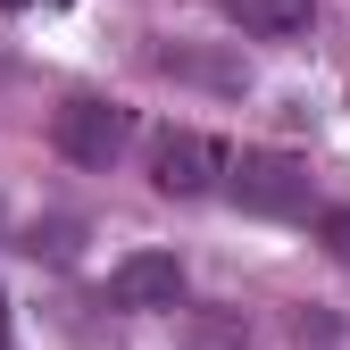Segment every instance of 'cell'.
Returning <instances> with one entry per match:
<instances>
[{
  "label": "cell",
  "mask_w": 350,
  "mask_h": 350,
  "mask_svg": "<svg viewBox=\"0 0 350 350\" xmlns=\"http://www.w3.org/2000/svg\"><path fill=\"white\" fill-rule=\"evenodd\" d=\"M17 250L42 258V267H75V258H83V217H33Z\"/></svg>",
  "instance_id": "cell-7"
},
{
  "label": "cell",
  "mask_w": 350,
  "mask_h": 350,
  "mask_svg": "<svg viewBox=\"0 0 350 350\" xmlns=\"http://www.w3.org/2000/svg\"><path fill=\"white\" fill-rule=\"evenodd\" d=\"M109 300H117V309H175V300H184V267H175V250H134V258H117Z\"/></svg>",
  "instance_id": "cell-4"
},
{
  "label": "cell",
  "mask_w": 350,
  "mask_h": 350,
  "mask_svg": "<svg viewBox=\"0 0 350 350\" xmlns=\"http://www.w3.org/2000/svg\"><path fill=\"white\" fill-rule=\"evenodd\" d=\"M0 75H9V59H0Z\"/></svg>",
  "instance_id": "cell-11"
},
{
  "label": "cell",
  "mask_w": 350,
  "mask_h": 350,
  "mask_svg": "<svg viewBox=\"0 0 350 350\" xmlns=\"http://www.w3.org/2000/svg\"><path fill=\"white\" fill-rule=\"evenodd\" d=\"M150 67L175 83H200V92H250V67L234 51H208V42H150Z\"/></svg>",
  "instance_id": "cell-5"
},
{
  "label": "cell",
  "mask_w": 350,
  "mask_h": 350,
  "mask_svg": "<svg viewBox=\"0 0 350 350\" xmlns=\"http://www.w3.org/2000/svg\"><path fill=\"white\" fill-rule=\"evenodd\" d=\"M125 142H134V109L125 100H100V92H75L51 109V150L67 167H117Z\"/></svg>",
  "instance_id": "cell-1"
},
{
  "label": "cell",
  "mask_w": 350,
  "mask_h": 350,
  "mask_svg": "<svg viewBox=\"0 0 350 350\" xmlns=\"http://www.w3.org/2000/svg\"><path fill=\"white\" fill-rule=\"evenodd\" d=\"M226 192L242 200V217H309L317 208V175L292 150H242L234 175H226Z\"/></svg>",
  "instance_id": "cell-2"
},
{
  "label": "cell",
  "mask_w": 350,
  "mask_h": 350,
  "mask_svg": "<svg viewBox=\"0 0 350 350\" xmlns=\"http://www.w3.org/2000/svg\"><path fill=\"white\" fill-rule=\"evenodd\" d=\"M184 350H250V317L226 309V300H217V309H192L184 317Z\"/></svg>",
  "instance_id": "cell-8"
},
{
  "label": "cell",
  "mask_w": 350,
  "mask_h": 350,
  "mask_svg": "<svg viewBox=\"0 0 350 350\" xmlns=\"http://www.w3.org/2000/svg\"><path fill=\"white\" fill-rule=\"evenodd\" d=\"M0 350H9V292H0Z\"/></svg>",
  "instance_id": "cell-10"
},
{
  "label": "cell",
  "mask_w": 350,
  "mask_h": 350,
  "mask_svg": "<svg viewBox=\"0 0 350 350\" xmlns=\"http://www.w3.org/2000/svg\"><path fill=\"white\" fill-rule=\"evenodd\" d=\"M317 242H325L342 267H350V208H325V217H317Z\"/></svg>",
  "instance_id": "cell-9"
},
{
  "label": "cell",
  "mask_w": 350,
  "mask_h": 350,
  "mask_svg": "<svg viewBox=\"0 0 350 350\" xmlns=\"http://www.w3.org/2000/svg\"><path fill=\"white\" fill-rule=\"evenodd\" d=\"M226 175H234V150L217 142V134H200V125H175V134L150 142V184L167 200H200V192L226 184Z\"/></svg>",
  "instance_id": "cell-3"
},
{
  "label": "cell",
  "mask_w": 350,
  "mask_h": 350,
  "mask_svg": "<svg viewBox=\"0 0 350 350\" xmlns=\"http://www.w3.org/2000/svg\"><path fill=\"white\" fill-rule=\"evenodd\" d=\"M226 17H234L250 42H292V33H309L317 0H226Z\"/></svg>",
  "instance_id": "cell-6"
}]
</instances>
